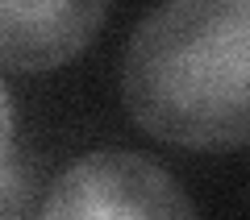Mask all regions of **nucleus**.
<instances>
[{
    "instance_id": "4",
    "label": "nucleus",
    "mask_w": 250,
    "mask_h": 220,
    "mask_svg": "<svg viewBox=\"0 0 250 220\" xmlns=\"http://www.w3.org/2000/svg\"><path fill=\"white\" fill-rule=\"evenodd\" d=\"M9 158H13V96L0 83V175L9 166Z\"/></svg>"
},
{
    "instance_id": "2",
    "label": "nucleus",
    "mask_w": 250,
    "mask_h": 220,
    "mask_svg": "<svg viewBox=\"0 0 250 220\" xmlns=\"http://www.w3.org/2000/svg\"><path fill=\"white\" fill-rule=\"evenodd\" d=\"M42 216H192L184 187L129 150H100L67 166L42 200Z\"/></svg>"
},
{
    "instance_id": "1",
    "label": "nucleus",
    "mask_w": 250,
    "mask_h": 220,
    "mask_svg": "<svg viewBox=\"0 0 250 220\" xmlns=\"http://www.w3.org/2000/svg\"><path fill=\"white\" fill-rule=\"evenodd\" d=\"M121 96L154 141L250 146V0H163L129 37Z\"/></svg>"
},
{
    "instance_id": "3",
    "label": "nucleus",
    "mask_w": 250,
    "mask_h": 220,
    "mask_svg": "<svg viewBox=\"0 0 250 220\" xmlns=\"http://www.w3.org/2000/svg\"><path fill=\"white\" fill-rule=\"evenodd\" d=\"M108 0H0V67L54 71L92 46Z\"/></svg>"
}]
</instances>
